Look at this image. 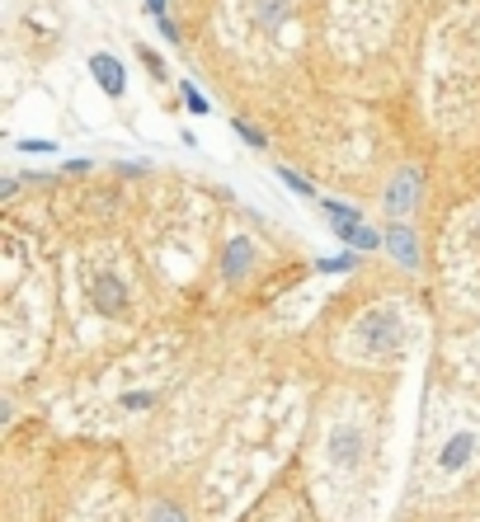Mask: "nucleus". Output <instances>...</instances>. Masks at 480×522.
<instances>
[{"label":"nucleus","instance_id":"obj_1","mask_svg":"<svg viewBox=\"0 0 480 522\" xmlns=\"http://www.w3.org/2000/svg\"><path fill=\"white\" fill-rule=\"evenodd\" d=\"M90 71H95V80H99V90L104 94H122V90H128V76H122V61L118 57H109V52H95L90 57Z\"/></svg>","mask_w":480,"mask_h":522},{"label":"nucleus","instance_id":"obj_2","mask_svg":"<svg viewBox=\"0 0 480 522\" xmlns=\"http://www.w3.org/2000/svg\"><path fill=\"white\" fill-rule=\"evenodd\" d=\"M386 245H391V255H395V259H401L405 268H414V264H420V245H414V231H410V226H405V221H395V226H391V236H386Z\"/></svg>","mask_w":480,"mask_h":522},{"label":"nucleus","instance_id":"obj_3","mask_svg":"<svg viewBox=\"0 0 480 522\" xmlns=\"http://www.w3.org/2000/svg\"><path fill=\"white\" fill-rule=\"evenodd\" d=\"M335 231L349 240V245H358V249H377L382 245V236L372 231V226H363V221H349V226H335Z\"/></svg>","mask_w":480,"mask_h":522},{"label":"nucleus","instance_id":"obj_4","mask_svg":"<svg viewBox=\"0 0 480 522\" xmlns=\"http://www.w3.org/2000/svg\"><path fill=\"white\" fill-rule=\"evenodd\" d=\"M278 179L287 184L292 194H302V198H316V184H311V179H302L297 170H287V165H278Z\"/></svg>","mask_w":480,"mask_h":522},{"label":"nucleus","instance_id":"obj_5","mask_svg":"<svg viewBox=\"0 0 480 522\" xmlns=\"http://www.w3.org/2000/svg\"><path fill=\"white\" fill-rule=\"evenodd\" d=\"M184 104H189V113H213V109H207V99H203V90L198 86H189V80H184Z\"/></svg>","mask_w":480,"mask_h":522},{"label":"nucleus","instance_id":"obj_6","mask_svg":"<svg viewBox=\"0 0 480 522\" xmlns=\"http://www.w3.org/2000/svg\"><path fill=\"white\" fill-rule=\"evenodd\" d=\"M245 264H249V245L245 240H231V268H226V274H245Z\"/></svg>","mask_w":480,"mask_h":522},{"label":"nucleus","instance_id":"obj_7","mask_svg":"<svg viewBox=\"0 0 480 522\" xmlns=\"http://www.w3.org/2000/svg\"><path fill=\"white\" fill-rule=\"evenodd\" d=\"M321 268H325V274H349V268H353V249H344V255H335V259H325Z\"/></svg>","mask_w":480,"mask_h":522},{"label":"nucleus","instance_id":"obj_8","mask_svg":"<svg viewBox=\"0 0 480 522\" xmlns=\"http://www.w3.org/2000/svg\"><path fill=\"white\" fill-rule=\"evenodd\" d=\"M151 522H184V518H179L170 504H160V508H151Z\"/></svg>","mask_w":480,"mask_h":522},{"label":"nucleus","instance_id":"obj_9","mask_svg":"<svg viewBox=\"0 0 480 522\" xmlns=\"http://www.w3.org/2000/svg\"><path fill=\"white\" fill-rule=\"evenodd\" d=\"M236 132H240V137H245V141H249V146H264V137H259V132H255V128H245V122H236Z\"/></svg>","mask_w":480,"mask_h":522},{"label":"nucleus","instance_id":"obj_10","mask_svg":"<svg viewBox=\"0 0 480 522\" xmlns=\"http://www.w3.org/2000/svg\"><path fill=\"white\" fill-rule=\"evenodd\" d=\"M24 151H57V141H19Z\"/></svg>","mask_w":480,"mask_h":522},{"label":"nucleus","instance_id":"obj_11","mask_svg":"<svg viewBox=\"0 0 480 522\" xmlns=\"http://www.w3.org/2000/svg\"><path fill=\"white\" fill-rule=\"evenodd\" d=\"M146 10H151L156 19H165V0H146Z\"/></svg>","mask_w":480,"mask_h":522}]
</instances>
